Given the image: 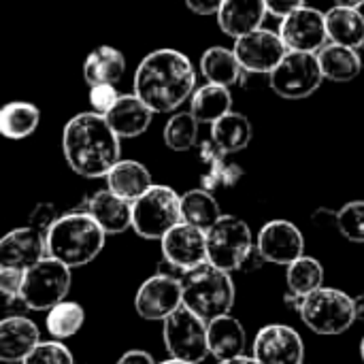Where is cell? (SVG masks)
Segmentation results:
<instances>
[{"label": "cell", "instance_id": "obj_24", "mask_svg": "<svg viewBox=\"0 0 364 364\" xmlns=\"http://www.w3.org/2000/svg\"><path fill=\"white\" fill-rule=\"evenodd\" d=\"M326 34L331 43L358 49L364 43V15L360 9L335 4L324 13Z\"/></svg>", "mask_w": 364, "mask_h": 364}, {"label": "cell", "instance_id": "obj_41", "mask_svg": "<svg viewBox=\"0 0 364 364\" xmlns=\"http://www.w3.org/2000/svg\"><path fill=\"white\" fill-rule=\"evenodd\" d=\"M183 2L192 13L207 17V15H215L224 0H183Z\"/></svg>", "mask_w": 364, "mask_h": 364}, {"label": "cell", "instance_id": "obj_33", "mask_svg": "<svg viewBox=\"0 0 364 364\" xmlns=\"http://www.w3.org/2000/svg\"><path fill=\"white\" fill-rule=\"evenodd\" d=\"M85 324V309L75 303V301H62L58 305H53L49 311H47V318H45V326H47V333L55 339V341H62V339H70L75 337Z\"/></svg>", "mask_w": 364, "mask_h": 364}, {"label": "cell", "instance_id": "obj_39", "mask_svg": "<svg viewBox=\"0 0 364 364\" xmlns=\"http://www.w3.org/2000/svg\"><path fill=\"white\" fill-rule=\"evenodd\" d=\"M55 220H58L55 207L49 205V203H41V205L34 207V211L30 215V226L36 228V230H41V232H45Z\"/></svg>", "mask_w": 364, "mask_h": 364}, {"label": "cell", "instance_id": "obj_23", "mask_svg": "<svg viewBox=\"0 0 364 364\" xmlns=\"http://www.w3.org/2000/svg\"><path fill=\"white\" fill-rule=\"evenodd\" d=\"M107 190H111L115 196L134 203L141 194H145L151 186V173L145 164L136 160H119L109 173H107Z\"/></svg>", "mask_w": 364, "mask_h": 364}, {"label": "cell", "instance_id": "obj_12", "mask_svg": "<svg viewBox=\"0 0 364 364\" xmlns=\"http://www.w3.org/2000/svg\"><path fill=\"white\" fill-rule=\"evenodd\" d=\"M179 307H181V279L164 271L147 277L134 296L136 314L149 322H164Z\"/></svg>", "mask_w": 364, "mask_h": 364}, {"label": "cell", "instance_id": "obj_30", "mask_svg": "<svg viewBox=\"0 0 364 364\" xmlns=\"http://www.w3.org/2000/svg\"><path fill=\"white\" fill-rule=\"evenodd\" d=\"M41 111L32 102L13 100L0 107V134L9 141H23L36 132Z\"/></svg>", "mask_w": 364, "mask_h": 364}, {"label": "cell", "instance_id": "obj_38", "mask_svg": "<svg viewBox=\"0 0 364 364\" xmlns=\"http://www.w3.org/2000/svg\"><path fill=\"white\" fill-rule=\"evenodd\" d=\"M23 284V271L13 267H0V294L6 301H17L21 294Z\"/></svg>", "mask_w": 364, "mask_h": 364}, {"label": "cell", "instance_id": "obj_1", "mask_svg": "<svg viewBox=\"0 0 364 364\" xmlns=\"http://www.w3.org/2000/svg\"><path fill=\"white\" fill-rule=\"evenodd\" d=\"M196 90V70L192 60L171 47L147 53L134 73V96L154 113H173Z\"/></svg>", "mask_w": 364, "mask_h": 364}, {"label": "cell", "instance_id": "obj_46", "mask_svg": "<svg viewBox=\"0 0 364 364\" xmlns=\"http://www.w3.org/2000/svg\"><path fill=\"white\" fill-rule=\"evenodd\" d=\"M218 364H260L254 356H237V358H230V360H224V363H218Z\"/></svg>", "mask_w": 364, "mask_h": 364}, {"label": "cell", "instance_id": "obj_17", "mask_svg": "<svg viewBox=\"0 0 364 364\" xmlns=\"http://www.w3.org/2000/svg\"><path fill=\"white\" fill-rule=\"evenodd\" d=\"M45 256H47L45 232L32 226L13 228L0 239V267L28 271Z\"/></svg>", "mask_w": 364, "mask_h": 364}, {"label": "cell", "instance_id": "obj_32", "mask_svg": "<svg viewBox=\"0 0 364 364\" xmlns=\"http://www.w3.org/2000/svg\"><path fill=\"white\" fill-rule=\"evenodd\" d=\"M286 282H288V292L303 299L311 294L314 290L324 286V267L320 260L311 256H301L292 264L286 267Z\"/></svg>", "mask_w": 364, "mask_h": 364}, {"label": "cell", "instance_id": "obj_16", "mask_svg": "<svg viewBox=\"0 0 364 364\" xmlns=\"http://www.w3.org/2000/svg\"><path fill=\"white\" fill-rule=\"evenodd\" d=\"M256 247L269 264L288 267L305 254V237L296 224L288 220H271L260 228Z\"/></svg>", "mask_w": 364, "mask_h": 364}, {"label": "cell", "instance_id": "obj_9", "mask_svg": "<svg viewBox=\"0 0 364 364\" xmlns=\"http://www.w3.org/2000/svg\"><path fill=\"white\" fill-rule=\"evenodd\" d=\"M324 75L320 70L316 53L286 51L282 62L269 73L271 90L288 100H301L320 90Z\"/></svg>", "mask_w": 364, "mask_h": 364}, {"label": "cell", "instance_id": "obj_7", "mask_svg": "<svg viewBox=\"0 0 364 364\" xmlns=\"http://www.w3.org/2000/svg\"><path fill=\"white\" fill-rule=\"evenodd\" d=\"M181 222L179 194L168 186L154 183L132 203V230L147 241H160Z\"/></svg>", "mask_w": 364, "mask_h": 364}, {"label": "cell", "instance_id": "obj_2", "mask_svg": "<svg viewBox=\"0 0 364 364\" xmlns=\"http://www.w3.org/2000/svg\"><path fill=\"white\" fill-rule=\"evenodd\" d=\"M62 154L70 171L85 179H100L122 160V139L111 130L105 115L83 111L66 122Z\"/></svg>", "mask_w": 364, "mask_h": 364}, {"label": "cell", "instance_id": "obj_11", "mask_svg": "<svg viewBox=\"0 0 364 364\" xmlns=\"http://www.w3.org/2000/svg\"><path fill=\"white\" fill-rule=\"evenodd\" d=\"M286 51H303V53H318L326 43V19L320 9L301 6L290 15L282 17L277 30Z\"/></svg>", "mask_w": 364, "mask_h": 364}, {"label": "cell", "instance_id": "obj_26", "mask_svg": "<svg viewBox=\"0 0 364 364\" xmlns=\"http://www.w3.org/2000/svg\"><path fill=\"white\" fill-rule=\"evenodd\" d=\"M316 58H318V64H320V70H322L324 79H331L335 83L354 81L363 73L358 51L352 49V47H343V45H337V43L328 41L316 53Z\"/></svg>", "mask_w": 364, "mask_h": 364}, {"label": "cell", "instance_id": "obj_43", "mask_svg": "<svg viewBox=\"0 0 364 364\" xmlns=\"http://www.w3.org/2000/svg\"><path fill=\"white\" fill-rule=\"evenodd\" d=\"M117 364H158L154 360V356L149 352L143 350H128L126 354L119 356Z\"/></svg>", "mask_w": 364, "mask_h": 364}, {"label": "cell", "instance_id": "obj_5", "mask_svg": "<svg viewBox=\"0 0 364 364\" xmlns=\"http://www.w3.org/2000/svg\"><path fill=\"white\" fill-rule=\"evenodd\" d=\"M299 316L311 333L322 337H337L348 333L356 322L354 299L339 288L322 286L303 296Z\"/></svg>", "mask_w": 364, "mask_h": 364}, {"label": "cell", "instance_id": "obj_25", "mask_svg": "<svg viewBox=\"0 0 364 364\" xmlns=\"http://www.w3.org/2000/svg\"><path fill=\"white\" fill-rule=\"evenodd\" d=\"M126 73V58L119 49L111 45H100L92 49L83 62V79L87 85H115Z\"/></svg>", "mask_w": 364, "mask_h": 364}, {"label": "cell", "instance_id": "obj_21", "mask_svg": "<svg viewBox=\"0 0 364 364\" xmlns=\"http://www.w3.org/2000/svg\"><path fill=\"white\" fill-rule=\"evenodd\" d=\"M85 211L102 228L105 235H119L132 226V203L115 196L107 188L90 196Z\"/></svg>", "mask_w": 364, "mask_h": 364}, {"label": "cell", "instance_id": "obj_48", "mask_svg": "<svg viewBox=\"0 0 364 364\" xmlns=\"http://www.w3.org/2000/svg\"><path fill=\"white\" fill-rule=\"evenodd\" d=\"M356 51H358V58H360V66H363V70H364V43L360 45V47H358V49H356Z\"/></svg>", "mask_w": 364, "mask_h": 364}, {"label": "cell", "instance_id": "obj_13", "mask_svg": "<svg viewBox=\"0 0 364 364\" xmlns=\"http://www.w3.org/2000/svg\"><path fill=\"white\" fill-rule=\"evenodd\" d=\"M239 66L247 75H269L284 58L286 47L277 32L269 28H258L250 34L235 38L232 47Z\"/></svg>", "mask_w": 364, "mask_h": 364}, {"label": "cell", "instance_id": "obj_35", "mask_svg": "<svg viewBox=\"0 0 364 364\" xmlns=\"http://www.w3.org/2000/svg\"><path fill=\"white\" fill-rule=\"evenodd\" d=\"M335 228L343 239L352 243H364V200H350L337 211Z\"/></svg>", "mask_w": 364, "mask_h": 364}, {"label": "cell", "instance_id": "obj_22", "mask_svg": "<svg viewBox=\"0 0 364 364\" xmlns=\"http://www.w3.org/2000/svg\"><path fill=\"white\" fill-rule=\"evenodd\" d=\"M207 346L209 356H213L218 363H224L245 354L247 333L235 316L226 314L207 322Z\"/></svg>", "mask_w": 364, "mask_h": 364}, {"label": "cell", "instance_id": "obj_45", "mask_svg": "<svg viewBox=\"0 0 364 364\" xmlns=\"http://www.w3.org/2000/svg\"><path fill=\"white\" fill-rule=\"evenodd\" d=\"M354 314H356V322H364V294L354 296Z\"/></svg>", "mask_w": 364, "mask_h": 364}, {"label": "cell", "instance_id": "obj_3", "mask_svg": "<svg viewBox=\"0 0 364 364\" xmlns=\"http://www.w3.org/2000/svg\"><path fill=\"white\" fill-rule=\"evenodd\" d=\"M107 241L102 228L87 215V211H70L45 230L47 256L60 260L68 269H79L98 258Z\"/></svg>", "mask_w": 364, "mask_h": 364}, {"label": "cell", "instance_id": "obj_31", "mask_svg": "<svg viewBox=\"0 0 364 364\" xmlns=\"http://www.w3.org/2000/svg\"><path fill=\"white\" fill-rule=\"evenodd\" d=\"M179 211H181V222L196 226L200 230H209L222 215V209L213 196V192L205 188H194L188 190L186 194L179 196Z\"/></svg>", "mask_w": 364, "mask_h": 364}, {"label": "cell", "instance_id": "obj_42", "mask_svg": "<svg viewBox=\"0 0 364 364\" xmlns=\"http://www.w3.org/2000/svg\"><path fill=\"white\" fill-rule=\"evenodd\" d=\"M262 264H267V260L262 258V254L258 252V247H256V243H254V247L250 250V254L245 256V260H243V264H241V273H254V271H258V269H262Z\"/></svg>", "mask_w": 364, "mask_h": 364}, {"label": "cell", "instance_id": "obj_8", "mask_svg": "<svg viewBox=\"0 0 364 364\" xmlns=\"http://www.w3.org/2000/svg\"><path fill=\"white\" fill-rule=\"evenodd\" d=\"M207 262L232 273L239 271L245 256L254 247V235L245 220L237 215H220V220L205 232Z\"/></svg>", "mask_w": 364, "mask_h": 364}, {"label": "cell", "instance_id": "obj_50", "mask_svg": "<svg viewBox=\"0 0 364 364\" xmlns=\"http://www.w3.org/2000/svg\"><path fill=\"white\" fill-rule=\"evenodd\" d=\"M360 358H363V363H364V337H363V341H360Z\"/></svg>", "mask_w": 364, "mask_h": 364}, {"label": "cell", "instance_id": "obj_15", "mask_svg": "<svg viewBox=\"0 0 364 364\" xmlns=\"http://www.w3.org/2000/svg\"><path fill=\"white\" fill-rule=\"evenodd\" d=\"M164 264L175 269L179 275L207 262V239L205 230L190 226L186 222L175 224L162 239Z\"/></svg>", "mask_w": 364, "mask_h": 364}, {"label": "cell", "instance_id": "obj_28", "mask_svg": "<svg viewBox=\"0 0 364 364\" xmlns=\"http://www.w3.org/2000/svg\"><path fill=\"white\" fill-rule=\"evenodd\" d=\"M200 73L207 79V83L230 87L241 83L243 68L239 66V60L232 49L213 45L200 55Z\"/></svg>", "mask_w": 364, "mask_h": 364}, {"label": "cell", "instance_id": "obj_10", "mask_svg": "<svg viewBox=\"0 0 364 364\" xmlns=\"http://www.w3.org/2000/svg\"><path fill=\"white\" fill-rule=\"evenodd\" d=\"M162 339L171 358L200 364L209 356L207 322L183 305L162 322Z\"/></svg>", "mask_w": 364, "mask_h": 364}, {"label": "cell", "instance_id": "obj_27", "mask_svg": "<svg viewBox=\"0 0 364 364\" xmlns=\"http://www.w3.org/2000/svg\"><path fill=\"white\" fill-rule=\"evenodd\" d=\"M252 136H254L252 122L243 113H237V111H230L211 124V143L224 156L245 149L252 143Z\"/></svg>", "mask_w": 364, "mask_h": 364}, {"label": "cell", "instance_id": "obj_6", "mask_svg": "<svg viewBox=\"0 0 364 364\" xmlns=\"http://www.w3.org/2000/svg\"><path fill=\"white\" fill-rule=\"evenodd\" d=\"M73 269L55 258L45 256L34 267L23 271V284L19 301L30 311H49L53 305L62 303L70 292Z\"/></svg>", "mask_w": 364, "mask_h": 364}, {"label": "cell", "instance_id": "obj_40", "mask_svg": "<svg viewBox=\"0 0 364 364\" xmlns=\"http://www.w3.org/2000/svg\"><path fill=\"white\" fill-rule=\"evenodd\" d=\"M264 6H267V13L273 15V17H286L290 15L292 11L305 6V0H264Z\"/></svg>", "mask_w": 364, "mask_h": 364}, {"label": "cell", "instance_id": "obj_18", "mask_svg": "<svg viewBox=\"0 0 364 364\" xmlns=\"http://www.w3.org/2000/svg\"><path fill=\"white\" fill-rule=\"evenodd\" d=\"M41 343L38 326L26 316H9L0 320V363L21 364Z\"/></svg>", "mask_w": 364, "mask_h": 364}, {"label": "cell", "instance_id": "obj_34", "mask_svg": "<svg viewBox=\"0 0 364 364\" xmlns=\"http://www.w3.org/2000/svg\"><path fill=\"white\" fill-rule=\"evenodd\" d=\"M198 122L190 111H179L171 115L164 126V143L173 151H190L198 143Z\"/></svg>", "mask_w": 364, "mask_h": 364}, {"label": "cell", "instance_id": "obj_19", "mask_svg": "<svg viewBox=\"0 0 364 364\" xmlns=\"http://www.w3.org/2000/svg\"><path fill=\"white\" fill-rule=\"evenodd\" d=\"M107 124L119 139H136L147 132L154 111L134 94H122L117 102L105 113Z\"/></svg>", "mask_w": 364, "mask_h": 364}, {"label": "cell", "instance_id": "obj_29", "mask_svg": "<svg viewBox=\"0 0 364 364\" xmlns=\"http://www.w3.org/2000/svg\"><path fill=\"white\" fill-rule=\"evenodd\" d=\"M232 111V94L230 87L205 83L196 87L190 96V113L198 124H213L226 113Z\"/></svg>", "mask_w": 364, "mask_h": 364}, {"label": "cell", "instance_id": "obj_36", "mask_svg": "<svg viewBox=\"0 0 364 364\" xmlns=\"http://www.w3.org/2000/svg\"><path fill=\"white\" fill-rule=\"evenodd\" d=\"M21 364H77L62 341H41Z\"/></svg>", "mask_w": 364, "mask_h": 364}, {"label": "cell", "instance_id": "obj_44", "mask_svg": "<svg viewBox=\"0 0 364 364\" xmlns=\"http://www.w3.org/2000/svg\"><path fill=\"white\" fill-rule=\"evenodd\" d=\"M316 224H320V226H335V222H337V211H331V209H318L316 213H314V218H311Z\"/></svg>", "mask_w": 364, "mask_h": 364}, {"label": "cell", "instance_id": "obj_20", "mask_svg": "<svg viewBox=\"0 0 364 364\" xmlns=\"http://www.w3.org/2000/svg\"><path fill=\"white\" fill-rule=\"evenodd\" d=\"M267 15L264 0H224L215 13L220 30L230 38H239L262 28Z\"/></svg>", "mask_w": 364, "mask_h": 364}, {"label": "cell", "instance_id": "obj_37", "mask_svg": "<svg viewBox=\"0 0 364 364\" xmlns=\"http://www.w3.org/2000/svg\"><path fill=\"white\" fill-rule=\"evenodd\" d=\"M122 94L117 92V87L115 85H111V83H102V85H90V94H87V98H90V105H92V109L96 111V113H100V115H105L115 102H117V98H119Z\"/></svg>", "mask_w": 364, "mask_h": 364}, {"label": "cell", "instance_id": "obj_49", "mask_svg": "<svg viewBox=\"0 0 364 364\" xmlns=\"http://www.w3.org/2000/svg\"><path fill=\"white\" fill-rule=\"evenodd\" d=\"M158 364H192V363H186V360H177V358H168V360H164V363H158Z\"/></svg>", "mask_w": 364, "mask_h": 364}, {"label": "cell", "instance_id": "obj_51", "mask_svg": "<svg viewBox=\"0 0 364 364\" xmlns=\"http://www.w3.org/2000/svg\"><path fill=\"white\" fill-rule=\"evenodd\" d=\"M303 364H305V363H303Z\"/></svg>", "mask_w": 364, "mask_h": 364}, {"label": "cell", "instance_id": "obj_47", "mask_svg": "<svg viewBox=\"0 0 364 364\" xmlns=\"http://www.w3.org/2000/svg\"><path fill=\"white\" fill-rule=\"evenodd\" d=\"M333 2L339 6H354V9H360L364 4V0H333Z\"/></svg>", "mask_w": 364, "mask_h": 364}, {"label": "cell", "instance_id": "obj_4", "mask_svg": "<svg viewBox=\"0 0 364 364\" xmlns=\"http://www.w3.org/2000/svg\"><path fill=\"white\" fill-rule=\"evenodd\" d=\"M181 305L205 322L226 316L235 307L237 290L230 273L203 262L181 273Z\"/></svg>", "mask_w": 364, "mask_h": 364}, {"label": "cell", "instance_id": "obj_14", "mask_svg": "<svg viewBox=\"0 0 364 364\" xmlns=\"http://www.w3.org/2000/svg\"><path fill=\"white\" fill-rule=\"evenodd\" d=\"M252 356L260 364H303L305 341L288 324H267L256 333Z\"/></svg>", "mask_w": 364, "mask_h": 364}]
</instances>
